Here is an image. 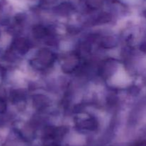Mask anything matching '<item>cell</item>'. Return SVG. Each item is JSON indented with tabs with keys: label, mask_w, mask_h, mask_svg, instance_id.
<instances>
[{
	"label": "cell",
	"mask_w": 146,
	"mask_h": 146,
	"mask_svg": "<svg viewBox=\"0 0 146 146\" xmlns=\"http://www.w3.org/2000/svg\"><path fill=\"white\" fill-rule=\"evenodd\" d=\"M133 146H146V141H141L139 143H137Z\"/></svg>",
	"instance_id": "6da1fadb"
}]
</instances>
